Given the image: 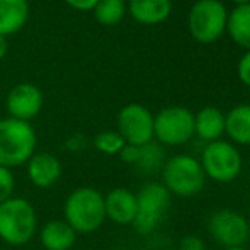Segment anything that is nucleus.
Segmentation results:
<instances>
[{"mask_svg":"<svg viewBox=\"0 0 250 250\" xmlns=\"http://www.w3.org/2000/svg\"><path fill=\"white\" fill-rule=\"evenodd\" d=\"M63 220L77 235L97 231L105 221L104 194L89 186L73 189L63 204Z\"/></svg>","mask_w":250,"mask_h":250,"instance_id":"nucleus-1","label":"nucleus"},{"mask_svg":"<svg viewBox=\"0 0 250 250\" xmlns=\"http://www.w3.org/2000/svg\"><path fill=\"white\" fill-rule=\"evenodd\" d=\"M36 233L38 214L29 201L12 196L0 204V240L12 247H22Z\"/></svg>","mask_w":250,"mask_h":250,"instance_id":"nucleus-2","label":"nucleus"},{"mask_svg":"<svg viewBox=\"0 0 250 250\" xmlns=\"http://www.w3.org/2000/svg\"><path fill=\"white\" fill-rule=\"evenodd\" d=\"M38 136L31 123L14 118L0 119V167L12 170L26 165L36 153Z\"/></svg>","mask_w":250,"mask_h":250,"instance_id":"nucleus-3","label":"nucleus"},{"mask_svg":"<svg viewBox=\"0 0 250 250\" xmlns=\"http://www.w3.org/2000/svg\"><path fill=\"white\" fill-rule=\"evenodd\" d=\"M162 184L170 192V196L192 198L203 191L206 175L198 158L181 153L165 160L162 167Z\"/></svg>","mask_w":250,"mask_h":250,"instance_id":"nucleus-4","label":"nucleus"},{"mask_svg":"<svg viewBox=\"0 0 250 250\" xmlns=\"http://www.w3.org/2000/svg\"><path fill=\"white\" fill-rule=\"evenodd\" d=\"M170 206V192L162 182H148L136 192V216L133 228L138 235H150L157 230Z\"/></svg>","mask_w":250,"mask_h":250,"instance_id":"nucleus-5","label":"nucleus"},{"mask_svg":"<svg viewBox=\"0 0 250 250\" xmlns=\"http://www.w3.org/2000/svg\"><path fill=\"white\" fill-rule=\"evenodd\" d=\"M204 175L220 184L233 182L242 172V155L237 146L225 140H216L204 146L201 155Z\"/></svg>","mask_w":250,"mask_h":250,"instance_id":"nucleus-6","label":"nucleus"},{"mask_svg":"<svg viewBox=\"0 0 250 250\" xmlns=\"http://www.w3.org/2000/svg\"><path fill=\"white\" fill-rule=\"evenodd\" d=\"M194 136V114L181 105L165 107L153 116V138L160 145L179 146Z\"/></svg>","mask_w":250,"mask_h":250,"instance_id":"nucleus-7","label":"nucleus"},{"mask_svg":"<svg viewBox=\"0 0 250 250\" xmlns=\"http://www.w3.org/2000/svg\"><path fill=\"white\" fill-rule=\"evenodd\" d=\"M227 9L220 0H198L189 12V31L198 43H214L227 29Z\"/></svg>","mask_w":250,"mask_h":250,"instance_id":"nucleus-8","label":"nucleus"},{"mask_svg":"<svg viewBox=\"0 0 250 250\" xmlns=\"http://www.w3.org/2000/svg\"><path fill=\"white\" fill-rule=\"evenodd\" d=\"M208 233L223 249L244 247L250 237L247 218L235 209H218L208 220Z\"/></svg>","mask_w":250,"mask_h":250,"instance_id":"nucleus-9","label":"nucleus"},{"mask_svg":"<svg viewBox=\"0 0 250 250\" xmlns=\"http://www.w3.org/2000/svg\"><path fill=\"white\" fill-rule=\"evenodd\" d=\"M118 133L128 145H146L153 140V114L136 102L125 105L118 114Z\"/></svg>","mask_w":250,"mask_h":250,"instance_id":"nucleus-10","label":"nucleus"},{"mask_svg":"<svg viewBox=\"0 0 250 250\" xmlns=\"http://www.w3.org/2000/svg\"><path fill=\"white\" fill-rule=\"evenodd\" d=\"M43 104L44 96L41 89L29 82L17 83L16 87H12L5 101L9 118L24 123H31V119L36 118L43 109Z\"/></svg>","mask_w":250,"mask_h":250,"instance_id":"nucleus-11","label":"nucleus"},{"mask_svg":"<svg viewBox=\"0 0 250 250\" xmlns=\"http://www.w3.org/2000/svg\"><path fill=\"white\" fill-rule=\"evenodd\" d=\"M27 177L33 182V186L40 189H50L62 177V162L56 155L50 151H40L34 153L27 160Z\"/></svg>","mask_w":250,"mask_h":250,"instance_id":"nucleus-12","label":"nucleus"},{"mask_svg":"<svg viewBox=\"0 0 250 250\" xmlns=\"http://www.w3.org/2000/svg\"><path fill=\"white\" fill-rule=\"evenodd\" d=\"M105 220L116 225H133L136 216V194L126 188H116L104 196Z\"/></svg>","mask_w":250,"mask_h":250,"instance_id":"nucleus-13","label":"nucleus"},{"mask_svg":"<svg viewBox=\"0 0 250 250\" xmlns=\"http://www.w3.org/2000/svg\"><path fill=\"white\" fill-rule=\"evenodd\" d=\"M131 17L140 24L155 26L168 19L172 12L170 0H129L126 7Z\"/></svg>","mask_w":250,"mask_h":250,"instance_id":"nucleus-14","label":"nucleus"},{"mask_svg":"<svg viewBox=\"0 0 250 250\" xmlns=\"http://www.w3.org/2000/svg\"><path fill=\"white\" fill-rule=\"evenodd\" d=\"M40 242L46 250H70L77 242V233L65 220H50L40 230Z\"/></svg>","mask_w":250,"mask_h":250,"instance_id":"nucleus-15","label":"nucleus"},{"mask_svg":"<svg viewBox=\"0 0 250 250\" xmlns=\"http://www.w3.org/2000/svg\"><path fill=\"white\" fill-rule=\"evenodd\" d=\"M29 19V0H0V34L19 33Z\"/></svg>","mask_w":250,"mask_h":250,"instance_id":"nucleus-16","label":"nucleus"},{"mask_svg":"<svg viewBox=\"0 0 250 250\" xmlns=\"http://www.w3.org/2000/svg\"><path fill=\"white\" fill-rule=\"evenodd\" d=\"M194 135L211 143L225 135V114L218 107L206 105L194 114Z\"/></svg>","mask_w":250,"mask_h":250,"instance_id":"nucleus-17","label":"nucleus"},{"mask_svg":"<svg viewBox=\"0 0 250 250\" xmlns=\"http://www.w3.org/2000/svg\"><path fill=\"white\" fill-rule=\"evenodd\" d=\"M225 133L237 145H250V105L240 104L225 116Z\"/></svg>","mask_w":250,"mask_h":250,"instance_id":"nucleus-18","label":"nucleus"},{"mask_svg":"<svg viewBox=\"0 0 250 250\" xmlns=\"http://www.w3.org/2000/svg\"><path fill=\"white\" fill-rule=\"evenodd\" d=\"M227 29L238 46L250 51V3L237 5L231 10L227 19Z\"/></svg>","mask_w":250,"mask_h":250,"instance_id":"nucleus-19","label":"nucleus"},{"mask_svg":"<svg viewBox=\"0 0 250 250\" xmlns=\"http://www.w3.org/2000/svg\"><path fill=\"white\" fill-rule=\"evenodd\" d=\"M164 164H165V151L162 148L160 143L151 140L150 143L140 146L138 160L135 164V168L140 174L153 175L157 172H162Z\"/></svg>","mask_w":250,"mask_h":250,"instance_id":"nucleus-20","label":"nucleus"},{"mask_svg":"<svg viewBox=\"0 0 250 250\" xmlns=\"http://www.w3.org/2000/svg\"><path fill=\"white\" fill-rule=\"evenodd\" d=\"M126 2L125 0H99L92 9L96 21L102 26H116L123 21L126 14Z\"/></svg>","mask_w":250,"mask_h":250,"instance_id":"nucleus-21","label":"nucleus"},{"mask_svg":"<svg viewBox=\"0 0 250 250\" xmlns=\"http://www.w3.org/2000/svg\"><path fill=\"white\" fill-rule=\"evenodd\" d=\"M126 142L118 131H101L94 138V146L104 155H119Z\"/></svg>","mask_w":250,"mask_h":250,"instance_id":"nucleus-22","label":"nucleus"},{"mask_svg":"<svg viewBox=\"0 0 250 250\" xmlns=\"http://www.w3.org/2000/svg\"><path fill=\"white\" fill-rule=\"evenodd\" d=\"M14 191H16V177H14L12 170L0 167V204L12 198Z\"/></svg>","mask_w":250,"mask_h":250,"instance_id":"nucleus-23","label":"nucleus"},{"mask_svg":"<svg viewBox=\"0 0 250 250\" xmlns=\"http://www.w3.org/2000/svg\"><path fill=\"white\" fill-rule=\"evenodd\" d=\"M177 250H206V244L198 235H186L179 242Z\"/></svg>","mask_w":250,"mask_h":250,"instance_id":"nucleus-24","label":"nucleus"},{"mask_svg":"<svg viewBox=\"0 0 250 250\" xmlns=\"http://www.w3.org/2000/svg\"><path fill=\"white\" fill-rule=\"evenodd\" d=\"M138 155H140V146L128 145V143H126L125 146H123L121 151H119V158H121V160L125 162V164L133 165V167H135L136 160H138Z\"/></svg>","mask_w":250,"mask_h":250,"instance_id":"nucleus-25","label":"nucleus"},{"mask_svg":"<svg viewBox=\"0 0 250 250\" xmlns=\"http://www.w3.org/2000/svg\"><path fill=\"white\" fill-rule=\"evenodd\" d=\"M238 77L245 85L250 87V51L245 53L238 63Z\"/></svg>","mask_w":250,"mask_h":250,"instance_id":"nucleus-26","label":"nucleus"},{"mask_svg":"<svg viewBox=\"0 0 250 250\" xmlns=\"http://www.w3.org/2000/svg\"><path fill=\"white\" fill-rule=\"evenodd\" d=\"M68 7H72L73 10H79V12H89L96 7V3L99 0H63Z\"/></svg>","mask_w":250,"mask_h":250,"instance_id":"nucleus-27","label":"nucleus"},{"mask_svg":"<svg viewBox=\"0 0 250 250\" xmlns=\"http://www.w3.org/2000/svg\"><path fill=\"white\" fill-rule=\"evenodd\" d=\"M7 51H9V43H7V38H3L2 34H0V62L5 58Z\"/></svg>","mask_w":250,"mask_h":250,"instance_id":"nucleus-28","label":"nucleus"},{"mask_svg":"<svg viewBox=\"0 0 250 250\" xmlns=\"http://www.w3.org/2000/svg\"><path fill=\"white\" fill-rule=\"evenodd\" d=\"M237 5H245V3H250V0H233Z\"/></svg>","mask_w":250,"mask_h":250,"instance_id":"nucleus-29","label":"nucleus"},{"mask_svg":"<svg viewBox=\"0 0 250 250\" xmlns=\"http://www.w3.org/2000/svg\"><path fill=\"white\" fill-rule=\"evenodd\" d=\"M221 250H247V249H244V247H235V249H221Z\"/></svg>","mask_w":250,"mask_h":250,"instance_id":"nucleus-30","label":"nucleus"},{"mask_svg":"<svg viewBox=\"0 0 250 250\" xmlns=\"http://www.w3.org/2000/svg\"><path fill=\"white\" fill-rule=\"evenodd\" d=\"M125 2H126V0H125Z\"/></svg>","mask_w":250,"mask_h":250,"instance_id":"nucleus-31","label":"nucleus"}]
</instances>
